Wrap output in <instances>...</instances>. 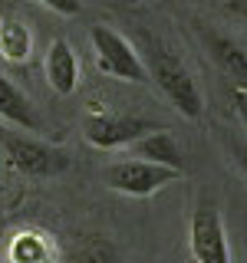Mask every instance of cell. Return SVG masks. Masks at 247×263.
I'll return each instance as SVG.
<instances>
[{
    "label": "cell",
    "instance_id": "4fadbf2b",
    "mask_svg": "<svg viewBox=\"0 0 247 263\" xmlns=\"http://www.w3.org/2000/svg\"><path fill=\"white\" fill-rule=\"evenodd\" d=\"M76 263H119V257H115L112 243L99 240V237H89V240L82 243V250H79Z\"/></svg>",
    "mask_w": 247,
    "mask_h": 263
},
{
    "label": "cell",
    "instance_id": "9a60e30c",
    "mask_svg": "<svg viewBox=\"0 0 247 263\" xmlns=\"http://www.w3.org/2000/svg\"><path fill=\"white\" fill-rule=\"evenodd\" d=\"M234 109H237V115H241V122H244V128H247V89L244 86L234 89Z\"/></svg>",
    "mask_w": 247,
    "mask_h": 263
},
{
    "label": "cell",
    "instance_id": "5bb4252c",
    "mask_svg": "<svg viewBox=\"0 0 247 263\" xmlns=\"http://www.w3.org/2000/svg\"><path fill=\"white\" fill-rule=\"evenodd\" d=\"M43 7H49L53 13H63V16H76L82 10V0H40Z\"/></svg>",
    "mask_w": 247,
    "mask_h": 263
},
{
    "label": "cell",
    "instance_id": "ba28073f",
    "mask_svg": "<svg viewBox=\"0 0 247 263\" xmlns=\"http://www.w3.org/2000/svg\"><path fill=\"white\" fill-rule=\"evenodd\" d=\"M132 155L142 161H152V164H162V168H175L185 175V155H181V145L178 138L171 135L168 128H155L142 135L138 142H132Z\"/></svg>",
    "mask_w": 247,
    "mask_h": 263
},
{
    "label": "cell",
    "instance_id": "6da1fadb",
    "mask_svg": "<svg viewBox=\"0 0 247 263\" xmlns=\"http://www.w3.org/2000/svg\"><path fill=\"white\" fill-rule=\"evenodd\" d=\"M148 76L158 82V89L168 96V102L185 115V119H201L204 112V96L198 89L195 76L188 72V66L178 60L168 49H155L152 53V66H148Z\"/></svg>",
    "mask_w": 247,
    "mask_h": 263
},
{
    "label": "cell",
    "instance_id": "e0dca14e",
    "mask_svg": "<svg viewBox=\"0 0 247 263\" xmlns=\"http://www.w3.org/2000/svg\"><path fill=\"white\" fill-rule=\"evenodd\" d=\"M234 158H237V164H241V171H244V178H247V145L244 142L234 145Z\"/></svg>",
    "mask_w": 247,
    "mask_h": 263
},
{
    "label": "cell",
    "instance_id": "5b68a950",
    "mask_svg": "<svg viewBox=\"0 0 247 263\" xmlns=\"http://www.w3.org/2000/svg\"><path fill=\"white\" fill-rule=\"evenodd\" d=\"M102 178H105V184L119 194L145 197V194H155L165 184H171L175 178H181V171L162 168V164H152V161H142V158H129V161L109 164Z\"/></svg>",
    "mask_w": 247,
    "mask_h": 263
},
{
    "label": "cell",
    "instance_id": "8fae6325",
    "mask_svg": "<svg viewBox=\"0 0 247 263\" xmlns=\"http://www.w3.org/2000/svg\"><path fill=\"white\" fill-rule=\"evenodd\" d=\"M0 56L10 63H27L33 56V33L16 16L0 13Z\"/></svg>",
    "mask_w": 247,
    "mask_h": 263
},
{
    "label": "cell",
    "instance_id": "277c9868",
    "mask_svg": "<svg viewBox=\"0 0 247 263\" xmlns=\"http://www.w3.org/2000/svg\"><path fill=\"white\" fill-rule=\"evenodd\" d=\"M188 247H191L195 263H231L227 250V234L224 220H221L218 204L201 197L191 214V227H188Z\"/></svg>",
    "mask_w": 247,
    "mask_h": 263
},
{
    "label": "cell",
    "instance_id": "52a82bcc",
    "mask_svg": "<svg viewBox=\"0 0 247 263\" xmlns=\"http://www.w3.org/2000/svg\"><path fill=\"white\" fill-rule=\"evenodd\" d=\"M46 82L56 96H73L79 86V60L66 40H53L46 49Z\"/></svg>",
    "mask_w": 247,
    "mask_h": 263
},
{
    "label": "cell",
    "instance_id": "7a4b0ae2",
    "mask_svg": "<svg viewBox=\"0 0 247 263\" xmlns=\"http://www.w3.org/2000/svg\"><path fill=\"white\" fill-rule=\"evenodd\" d=\"M0 145L7 152V161L27 178H56L69 168V155L63 148L43 142L33 135H20V132L0 128Z\"/></svg>",
    "mask_w": 247,
    "mask_h": 263
},
{
    "label": "cell",
    "instance_id": "3957f363",
    "mask_svg": "<svg viewBox=\"0 0 247 263\" xmlns=\"http://www.w3.org/2000/svg\"><path fill=\"white\" fill-rule=\"evenodd\" d=\"M89 40H93V49H96L99 72H105L109 79H119V82H152L148 66L142 63V56L132 49L126 36L96 23V27H89Z\"/></svg>",
    "mask_w": 247,
    "mask_h": 263
},
{
    "label": "cell",
    "instance_id": "8992f818",
    "mask_svg": "<svg viewBox=\"0 0 247 263\" xmlns=\"http://www.w3.org/2000/svg\"><path fill=\"white\" fill-rule=\"evenodd\" d=\"M158 125L145 119H132V115H112V112H93L86 115V142L96 148H119V145H132L138 142L142 135L155 132Z\"/></svg>",
    "mask_w": 247,
    "mask_h": 263
},
{
    "label": "cell",
    "instance_id": "9c48e42d",
    "mask_svg": "<svg viewBox=\"0 0 247 263\" xmlns=\"http://www.w3.org/2000/svg\"><path fill=\"white\" fill-rule=\"evenodd\" d=\"M0 119L16 125V128H23V132H43L40 112L33 109V102L4 76V72H0Z\"/></svg>",
    "mask_w": 247,
    "mask_h": 263
},
{
    "label": "cell",
    "instance_id": "30bf717a",
    "mask_svg": "<svg viewBox=\"0 0 247 263\" xmlns=\"http://www.w3.org/2000/svg\"><path fill=\"white\" fill-rule=\"evenodd\" d=\"M208 53L227 79L247 89V46H241L231 36H221V33H208Z\"/></svg>",
    "mask_w": 247,
    "mask_h": 263
},
{
    "label": "cell",
    "instance_id": "2e32d148",
    "mask_svg": "<svg viewBox=\"0 0 247 263\" xmlns=\"http://www.w3.org/2000/svg\"><path fill=\"white\" fill-rule=\"evenodd\" d=\"M224 10L241 16V20H247V0H224Z\"/></svg>",
    "mask_w": 247,
    "mask_h": 263
},
{
    "label": "cell",
    "instance_id": "7c38bea8",
    "mask_svg": "<svg viewBox=\"0 0 247 263\" xmlns=\"http://www.w3.org/2000/svg\"><path fill=\"white\" fill-rule=\"evenodd\" d=\"M7 257H10V263H53L56 247L49 243L46 234H40V230H20L10 240Z\"/></svg>",
    "mask_w": 247,
    "mask_h": 263
}]
</instances>
